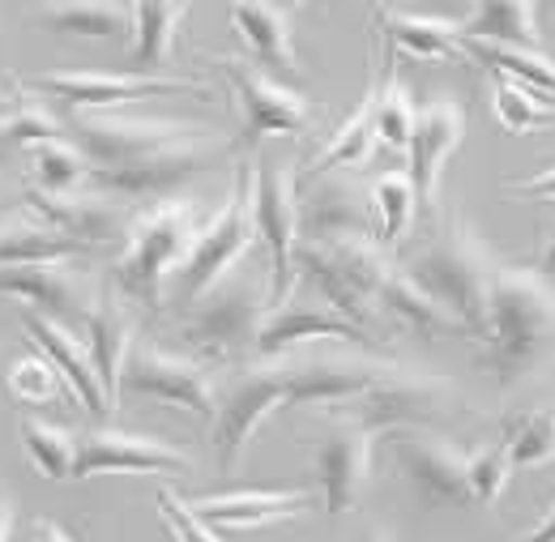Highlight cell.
Returning a JSON list of instances; mask_svg holds the SVG:
<instances>
[{"label": "cell", "instance_id": "47", "mask_svg": "<svg viewBox=\"0 0 555 542\" xmlns=\"http://www.w3.org/2000/svg\"><path fill=\"white\" fill-rule=\"evenodd\" d=\"M30 542H77L69 534V530H65V526H61V521H48V517H39V521H35V530H30Z\"/></svg>", "mask_w": 555, "mask_h": 542}, {"label": "cell", "instance_id": "52", "mask_svg": "<svg viewBox=\"0 0 555 542\" xmlns=\"http://www.w3.org/2000/svg\"><path fill=\"white\" fill-rule=\"evenodd\" d=\"M17 209H22V205H17V202H4V197H0V222H4L9 214H17Z\"/></svg>", "mask_w": 555, "mask_h": 542}, {"label": "cell", "instance_id": "50", "mask_svg": "<svg viewBox=\"0 0 555 542\" xmlns=\"http://www.w3.org/2000/svg\"><path fill=\"white\" fill-rule=\"evenodd\" d=\"M534 270L543 273V278H547V273H555V227L547 231V240H543V248H539V261H534Z\"/></svg>", "mask_w": 555, "mask_h": 542}, {"label": "cell", "instance_id": "40", "mask_svg": "<svg viewBox=\"0 0 555 542\" xmlns=\"http://www.w3.org/2000/svg\"><path fill=\"white\" fill-rule=\"evenodd\" d=\"M504 449L517 470H543L555 462V406L526 410V414H508L504 418Z\"/></svg>", "mask_w": 555, "mask_h": 542}, {"label": "cell", "instance_id": "53", "mask_svg": "<svg viewBox=\"0 0 555 542\" xmlns=\"http://www.w3.org/2000/svg\"><path fill=\"white\" fill-rule=\"evenodd\" d=\"M9 107H13V99H4V94H0V116H4Z\"/></svg>", "mask_w": 555, "mask_h": 542}, {"label": "cell", "instance_id": "17", "mask_svg": "<svg viewBox=\"0 0 555 542\" xmlns=\"http://www.w3.org/2000/svg\"><path fill=\"white\" fill-rule=\"evenodd\" d=\"M193 457L158 436H141L125 427H90L77 436L73 478L94 475H189Z\"/></svg>", "mask_w": 555, "mask_h": 542}, {"label": "cell", "instance_id": "43", "mask_svg": "<svg viewBox=\"0 0 555 542\" xmlns=\"http://www.w3.org/2000/svg\"><path fill=\"white\" fill-rule=\"evenodd\" d=\"M4 389H9L13 402H22V406H56V402L65 398V380H61V372H56L43 354L17 359V363L9 367V376H4Z\"/></svg>", "mask_w": 555, "mask_h": 542}, {"label": "cell", "instance_id": "45", "mask_svg": "<svg viewBox=\"0 0 555 542\" xmlns=\"http://www.w3.org/2000/svg\"><path fill=\"white\" fill-rule=\"evenodd\" d=\"M154 504H158V517H163L167 534H171L176 542H222L218 539V530H209L206 521L193 513V504H189L184 495H176L171 487H158Z\"/></svg>", "mask_w": 555, "mask_h": 542}, {"label": "cell", "instance_id": "24", "mask_svg": "<svg viewBox=\"0 0 555 542\" xmlns=\"http://www.w3.org/2000/svg\"><path fill=\"white\" fill-rule=\"evenodd\" d=\"M22 330H26V338L39 346V354L61 372L65 389L81 402V410H90L94 418H107V414L116 410L112 402H107V393H103L99 376H94V363H90L86 341L77 338L73 330H65V325H61V321H52V317L30 312V308L22 312Z\"/></svg>", "mask_w": 555, "mask_h": 542}, {"label": "cell", "instance_id": "9", "mask_svg": "<svg viewBox=\"0 0 555 542\" xmlns=\"http://www.w3.org/2000/svg\"><path fill=\"white\" fill-rule=\"evenodd\" d=\"M457 389L444 376H418L406 367H393L380 385H372L363 398H354L338 414L354 418L372 436L380 431H427L440 427L449 414H457Z\"/></svg>", "mask_w": 555, "mask_h": 542}, {"label": "cell", "instance_id": "28", "mask_svg": "<svg viewBox=\"0 0 555 542\" xmlns=\"http://www.w3.org/2000/svg\"><path fill=\"white\" fill-rule=\"evenodd\" d=\"M86 350H90V363H94V376H99V385H103V393H107V402L116 406V398H120V376H125V363H129V354H133V317H129V308L125 304H116V295H99V304H94V312H90V321H86Z\"/></svg>", "mask_w": 555, "mask_h": 542}, {"label": "cell", "instance_id": "5", "mask_svg": "<svg viewBox=\"0 0 555 542\" xmlns=\"http://www.w3.org/2000/svg\"><path fill=\"white\" fill-rule=\"evenodd\" d=\"M266 312H270V282L248 270H235L184 312L180 338L197 363H235L257 350Z\"/></svg>", "mask_w": 555, "mask_h": 542}, {"label": "cell", "instance_id": "31", "mask_svg": "<svg viewBox=\"0 0 555 542\" xmlns=\"http://www.w3.org/2000/svg\"><path fill=\"white\" fill-rule=\"evenodd\" d=\"M189 4H133V48H129V73L158 77V68L171 61L176 39L189 22Z\"/></svg>", "mask_w": 555, "mask_h": 542}, {"label": "cell", "instance_id": "34", "mask_svg": "<svg viewBox=\"0 0 555 542\" xmlns=\"http://www.w3.org/2000/svg\"><path fill=\"white\" fill-rule=\"evenodd\" d=\"M418 107L411 99V90L402 86L398 68H393V52L380 43V68H376V94H372V133L376 145H389V150H402L411 145L415 133Z\"/></svg>", "mask_w": 555, "mask_h": 542}, {"label": "cell", "instance_id": "10", "mask_svg": "<svg viewBox=\"0 0 555 542\" xmlns=\"http://www.w3.org/2000/svg\"><path fill=\"white\" fill-rule=\"evenodd\" d=\"M48 99H56L61 107H69L73 116H99V112H120L141 99H214V90L189 77H141V73H39L30 81H22Z\"/></svg>", "mask_w": 555, "mask_h": 542}, {"label": "cell", "instance_id": "21", "mask_svg": "<svg viewBox=\"0 0 555 542\" xmlns=\"http://www.w3.org/2000/svg\"><path fill=\"white\" fill-rule=\"evenodd\" d=\"M0 295L30 304V312L52 317L65 330H86L99 304L90 278H81L73 266H9L0 270Z\"/></svg>", "mask_w": 555, "mask_h": 542}, {"label": "cell", "instance_id": "7", "mask_svg": "<svg viewBox=\"0 0 555 542\" xmlns=\"http://www.w3.org/2000/svg\"><path fill=\"white\" fill-rule=\"evenodd\" d=\"M253 240H257V231H253V163H244L240 176H235L231 197L197 231L184 266L171 278V286H167L171 299L193 308L202 295H209L218 282H227L235 273V266L248 257Z\"/></svg>", "mask_w": 555, "mask_h": 542}, {"label": "cell", "instance_id": "42", "mask_svg": "<svg viewBox=\"0 0 555 542\" xmlns=\"http://www.w3.org/2000/svg\"><path fill=\"white\" fill-rule=\"evenodd\" d=\"M22 449L30 457V466L52 482L73 478V457H77V436L61 423H43V418H22L17 423Z\"/></svg>", "mask_w": 555, "mask_h": 542}, {"label": "cell", "instance_id": "4", "mask_svg": "<svg viewBox=\"0 0 555 542\" xmlns=\"http://www.w3.org/2000/svg\"><path fill=\"white\" fill-rule=\"evenodd\" d=\"M235 154V137L218 133V129H197V133L180 137L145 158H133L125 167H103L90 171V189L112 197V202H171L184 193V184H193L197 176H206L214 167H222Z\"/></svg>", "mask_w": 555, "mask_h": 542}, {"label": "cell", "instance_id": "19", "mask_svg": "<svg viewBox=\"0 0 555 542\" xmlns=\"http://www.w3.org/2000/svg\"><path fill=\"white\" fill-rule=\"evenodd\" d=\"M462 141H466V107L453 94H440V99L418 107L415 133H411V145H406V176L415 184L423 214H436L444 167L462 150Z\"/></svg>", "mask_w": 555, "mask_h": 542}, {"label": "cell", "instance_id": "44", "mask_svg": "<svg viewBox=\"0 0 555 542\" xmlns=\"http://www.w3.org/2000/svg\"><path fill=\"white\" fill-rule=\"evenodd\" d=\"M508 478H513V462H508V449L504 440H491L483 449L466 453V482H470V500L475 504H500V495L508 491Z\"/></svg>", "mask_w": 555, "mask_h": 542}, {"label": "cell", "instance_id": "16", "mask_svg": "<svg viewBox=\"0 0 555 542\" xmlns=\"http://www.w3.org/2000/svg\"><path fill=\"white\" fill-rule=\"evenodd\" d=\"M372 431L359 427L347 414H330L312 466H317V495L330 517H347L350 508L363 500L372 482Z\"/></svg>", "mask_w": 555, "mask_h": 542}, {"label": "cell", "instance_id": "37", "mask_svg": "<svg viewBox=\"0 0 555 542\" xmlns=\"http://www.w3.org/2000/svg\"><path fill=\"white\" fill-rule=\"evenodd\" d=\"M367 205H372V240L380 248H398L418 214V197L411 176L406 171H385L367 189Z\"/></svg>", "mask_w": 555, "mask_h": 542}, {"label": "cell", "instance_id": "20", "mask_svg": "<svg viewBox=\"0 0 555 542\" xmlns=\"http://www.w3.org/2000/svg\"><path fill=\"white\" fill-rule=\"evenodd\" d=\"M334 240H372L367 189H359L347 176H321L299 184V244Z\"/></svg>", "mask_w": 555, "mask_h": 542}, {"label": "cell", "instance_id": "30", "mask_svg": "<svg viewBox=\"0 0 555 542\" xmlns=\"http://www.w3.org/2000/svg\"><path fill=\"white\" fill-rule=\"evenodd\" d=\"M462 35L487 48H513V52H543L547 35L539 26V4L526 0H487L475 4L462 22Z\"/></svg>", "mask_w": 555, "mask_h": 542}, {"label": "cell", "instance_id": "12", "mask_svg": "<svg viewBox=\"0 0 555 542\" xmlns=\"http://www.w3.org/2000/svg\"><path fill=\"white\" fill-rule=\"evenodd\" d=\"M282 406H286V380H282L278 359H266L261 367L231 376L218 389V406L209 418V444H214L218 470H235L253 436L261 431V423Z\"/></svg>", "mask_w": 555, "mask_h": 542}, {"label": "cell", "instance_id": "32", "mask_svg": "<svg viewBox=\"0 0 555 542\" xmlns=\"http://www.w3.org/2000/svg\"><path fill=\"white\" fill-rule=\"evenodd\" d=\"M376 312H385L389 321H398L402 330L423 334V338H449V334H466L431 295H423L415 282L402 270H389L376 295Z\"/></svg>", "mask_w": 555, "mask_h": 542}, {"label": "cell", "instance_id": "26", "mask_svg": "<svg viewBox=\"0 0 555 542\" xmlns=\"http://www.w3.org/2000/svg\"><path fill=\"white\" fill-rule=\"evenodd\" d=\"M376 35H380V43L393 56L402 52V56H411L418 65H453V61H466L462 22H449V17H423V13L376 4Z\"/></svg>", "mask_w": 555, "mask_h": 542}, {"label": "cell", "instance_id": "8", "mask_svg": "<svg viewBox=\"0 0 555 542\" xmlns=\"http://www.w3.org/2000/svg\"><path fill=\"white\" fill-rule=\"evenodd\" d=\"M253 231L270 257V308L295 291V248H299V171L291 163L253 158Z\"/></svg>", "mask_w": 555, "mask_h": 542}, {"label": "cell", "instance_id": "36", "mask_svg": "<svg viewBox=\"0 0 555 542\" xmlns=\"http://www.w3.org/2000/svg\"><path fill=\"white\" fill-rule=\"evenodd\" d=\"M39 26L65 39H125L133 35V4H43Z\"/></svg>", "mask_w": 555, "mask_h": 542}, {"label": "cell", "instance_id": "29", "mask_svg": "<svg viewBox=\"0 0 555 542\" xmlns=\"http://www.w3.org/2000/svg\"><path fill=\"white\" fill-rule=\"evenodd\" d=\"M86 253H90L86 244L48 227L30 209H17L0 222V270H9V266H73Z\"/></svg>", "mask_w": 555, "mask_h": 542}, {"label": "cell", "instance_id": "49", "mask_svg": "<svg viewBox=\"0 0 555 542\" xmlns=\"http://www.w3.org/2000/svg\"><path fill=\"white\" fill-rule=\"evenodd\" d=\"M13 526H17V504L9 495H0V542L13 539Z\"/></svg>", "mask_w": 555, "mask_h": 542}, {"label": "cell", "instance_id": "38", "mask_svg": "<svg viewBox=\"0 0 555 542\" xmlns=\"http://www.w3.org/2000/svg\"><path fill=\"white\" fill-rule=\"evenodd\" d=\"M61 137H69L65 120H56L30 94H17L13 107L0 116V167L4 163H22L35 145H48V141H61Z\"/></svg>", "mask_w": 555, "mask_h": 542}, {"label": "cell", "instance_id": "15", "mask_svg": "<svg viewBox=\"0 0 555 542\" xmlns=\"http://www.w3.org/2000/svg\"><path fill=\"white\" fill-rule=\"evenodd\" d=\"M398 475L411 482L423 508H466L470 482H466V453L431 431H393L389 440Z\"/></svg>", "mask_w": 555, "mask_h": 542}, {"label": "cell", "instance_id": "39", "mask_svg": "<svg viewBox=\"0 0 555 542\" xmlns=\"http://www.w3.org/2000/svg\"><path fill=\"white\" fill-rule=\"evenodd\" d=\"M487 103H491V116H495V125L504 133L526 137V133H547V129H555L552 99H543V94H534V90H526V86H517L508 77H495L491 73Z\"/></svg>", "mask_w": 555, "mask_h": 542}, {"label": "cell", "instance_id": "35", "mask_svg": "<svg viewBox=\"0 0 555 542\" xmlns=\"http://www.w3.org/2000/svg\"><path fill=\"white\" fill-rule=\"evenodd\" d=\"M26 180L35 193L43 197H73V193H86L90 189V163L86 154L73 145L69 137L61 141H48V145H35L26 158Z\"/></svg>", "mask_w": 555, "mask_h": 542}, {"label": "cell", "instance_id": "3", "mask_svg": "<svg viewBox=\"0 0 555 542\" xmlns=\"http://www.w3.org/2000/svg\"><path fill=\"white\" fill-rule=\"evenodd\" d=\"M202 205L193 197H171L150 209L133 214V227L125 235V248L112 266L116 291L125 299H133L138 308H158L176 270L184 266L197 231H202Z\"/></svg>", "mask_w": 555, "mask_h": 542}, {"label": "cell", "instance_id": "25", "mask_svg": "<svg viewBox=\"0 0 555 542\" xmlns=\"http://www.w3.org/2000/svg\"><path fill=\"white\" fill-rule=\"evenodd\" d=\"M312 500H317V491L244 487V491H227V495H202V500H189V504L209 530L244 534V530H261V526H278V521L299 517L304 508H312Z\"/></svg>", "mask_w": 555, "mask_h": 542}, {"label": "cell", "instance_id": "11", "mask_svg": "<svg viewBox=\"0 0 555 542\" xmlns=\"http://www.w3.org/2000/svg\"><path fill=\"white\" fill-rule=\"evenodd\" d=\"M214 65L222 68L235 103H240V137L235 150H257L266 137H304L317 120V107L286 81L261 73L248 61L218 56Z\"/></svg>", "mask_w": 555, "mask_h": 542}, {"label": "cell", "instance_id": "51", "mask_svg": "<svg viewBox=\"0 0 555 542\" xmlns=\"http://www.w3.org/2000/svg\"><path fill=\"white\" fill-rule=\"evenodd\" d=\"M359 542H398V539H393L389 530H380V526H372V530H367V534H363V539H359Z\"/></svg>", "mask_w": 555, "mask_h": 542}, {"label": "cell", "instance_id": "22", "mask_svg": "<svg viewBox=\"0 0 555 542\" xmlns=\"http://www.w3.org/2000/svg\"><path fill=\"white\" fill-rule=\"evenodd\" d=\"M308 341H359V346H367V341L376 338L363 334L359 325L343 321L330 304H312V299H295L291 295L286 304H278V308L266 312L253 354H261V359H286L291 350H299Z\"/></svg>", "mask_w": 555, "mask_h": 542}, {"label": "cell", "instance_id": "2", "mask_svg": "<svg viewBox=\"0 0 555 542\" xmlns=\"http://www.w3.org/2000/svg\"><path fill=\"white\" fill-rule=\"evenodd\" d=\"M402 273L415 282L423 295H431L470 338L483 341L487 291H491L495 261H491L483 240L470 231L466 218L453 214L418 253H411Z\"/></svg>", "mask_w": 555, "mask_h": 542}, {"label": "cell", "instance_id": "48", "mask_svg": "<svg viewBox=\"0 0 555 542\" xmlns=\"http://www.w3.org/2000/svg\"><path fill=\"white\" fill-rule=\"evenodd\" d=\"M517 542H555V500H552V508L539 517V526H534V530H526Z\"/></svg>", "mask_w": 555, "mask_h": 542}, {"label": "cell", "instance_id": "13", "mask_svg": "<svg viewBox=\"0 0 555 542\" xmlns=\"http://www.w3.org/2000/svg\"><path fill=\"white\" fill-rule=\"evenodd\" d=\"M120 393L167 402V406L189 410L197 418H214V406H218V385H214L206 363H197L193 354H171L150 341L133 346L125 376H120Z\"/></svg>", "mask_w": 555, "mask_h": 542}, {"label": "cell", "instance_id": "14", "mask_svg": "<svg viewBox=\"0 0 555 542\" xmlns=\"http://www.w3.org/2000/svg\"><path fill=\"white\" fill-rule=\"evenodd\" d=\"M202 125L184 120H154V116H125V112H99V116H73L69 141L86 154L90 171L125 167L133 158H145L180 137L197 133Z\"/></svg>", "mask_w": 555, "mask_h": 542}, {"label": "cell", "instance_id": "6", "mask_svg": "<svg viewBox=\"0 0 555 542\" xmlns=\"http://www.w3.org/2000/svg\"><path fill=\"white\" fill-rule=\"evenodd\" d=\"M385 248L376 240H334V244H299L295 248V278L304 273L321 304H330L343 321L359 325L363 334L376 321V295L389 278Z\"/></svg>", "mask_w": 555, "mask_h": 542}, {"label": "cell", "instance_id": "46", "mask_svg": "<svg viewBox=\"0 0 555 542\" xmlns=\"http://www.w3.org/2000/svg\"><path fill=\"white\" fill-rule=\"evenodd\" d=\"M504 193L547 197V202H555V163H547L543 171H530V176H508V180H504Z\"/></svg>", "mask_w": 555, "mask_h": 542}, {"label": "cell", "instance_id": "18", "mask_svg": "<svg viewBox=\"0 0 555 542\" xmlns=\"http://www.w3.org/2000/svg\"><path fill=\"white\" fill-rule=\"evenodd\" d=\"M278 367L286 380V406H347L393 372V363L359 354H286Z\"/></svg>", "mask_w": 555, "mask_h": 542}, {"label": "cell", "instance_id": "27", "mask_svg": "<svg viewBox=\"0 0 555 542\" xmlns=\"http://www.w3.org/2000/svg\"><path fill=\"white\" fill-rule=\"evenodd\" d=\"M295 4H231L227 17L253 61L270 77H299V52H295Z\"/></svg>", "mask_w": 555, "mask_h": 542}, {"label": "cell", "instance_id": "41", "mask_svg": "<svg viewBox=\"0 0 555 542\" xmlns=\"http://www.w3.org/2000/svg\"><path fill=\"white\" fill-rule=\"evenodd\" d=\"M466 61L483 65L487 73L508 77V81H517V86H526V90H534V94L555 103V61L547 52H513V48H487V43L466 39Z\"/></svg>", "mask_w": 555, "mask_h": 542}, {"label": "cell", "instance_id": "23", "mask_svg": "<svg viewBox=\"0 0 555 542\" xmlns=\"http://www.w3.org/2000/svg\"><path fill=\"white\" fill-rule=\"evenodd\" d=\"M22 209H30L35 218H43L48 227L65 231L69 240L86 244V248H99V244H116L129 235L133 227V214L120 202L86 189V193H73V197H43L35 189L22 193Z\"/></svg>", "mask_w": 555, "mask_h": 542}, {"label": "cell", "instance_id": "33", "mask_svg": "<svg viewBox=\"0 0 555 542\" xmlns=\"http://www.w3.org/2000/svg\"><path fill=\"white\" fill-rule=\"evenodd\" d=\"M372 94H376V77L367 81L363 103H359L347 120L334 129V137L317 150V158L299 171V184L321 180V176H334L338 167H363V163L376 154V133H372Z\"/></svg>", "mask_w": 555, "mask_h": 542}, {"label": "cell", "instance_id": "1", "mask_svg": "<svg viewBox=\"0 0 555 542\" xmlns=\"http://www.w3.org/2000/svg\"><path fill=\"white\" fill-rule=\"evenodd\" d=\"M555 291L534 266H495L487 291L483 367L500 389H517L552 350Z\"/></svg>", "mask_w": 555, "mask_h": 542}]
</instances>
